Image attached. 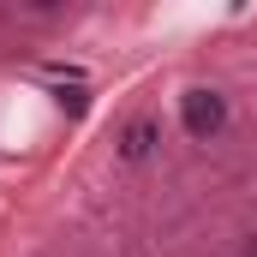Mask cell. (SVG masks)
I'll list each match as a JSON object with an SVG mask.
<instances>
[{
    "label": "cell",
    "mask_w": 257,
    "mask_h": 257,
    "mask_svg": "<svg viewBox=\"0 0 257 257\" xmlns=\"http://www.w3.org/2000/svg\"><path fill=\"white\" fill-rule=\"evenodd\" d=\"M245 257H257V239H251V245H245Z\"/></svg>",
    "instance_id": "277c9868"
},
{
    "label": "cell",
    "mask_w": 257,
    "mask_h": 257,
    "mask_svg": "<svg viewBox=\"0 0 257 257\" xmlns=\"http://www.w3.org/2000/svg\"><path fill=\"white\" fill-rule=\"evenodd\" d=\"M54 96H60V108H72V114H84V84H72V90H66V84H60Z\"/></svg>",
    "instance_id": "3957f363"
},
{
    "label": "cell",
    "mask_w": 257,
    "mask_h": 257,
    "mask_svg": "<svg viewBox=\"0 0 257 257\" xmlns=\"http://www.w3.org/2000/svg\"><path fill=\"white\" fill-rule=\"evenodd\" d=\"M150 150H156V120H132L126 138H120V156H126V162H144Z\"/></svg>",
    "instance_id": "7a4b0ae2"
},
{
    "label": "cell",
    "mask_w": 257,
    "mask_h": 257,
    "mask_svg": "<svg viewBox=\"0 0 257 257\" xmlns=\"http://www.w3.org/2000/svg\"><path fill=\"white\" fill-rule=\"evenodd\" d=\"M180 120L192 138H215V132L227 126V102L215 96V90H186L180 96Z\"/></svg>",
    "instance_id": "6da1fadb"
}]
</instances>
